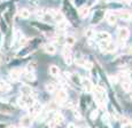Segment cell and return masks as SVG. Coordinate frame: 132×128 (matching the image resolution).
<instances>
[{
    "instance_id": "6da1fadb",
    "label": "cell",
    "mask_w": 132,
    "mask_h": 128,
    "mask_svg": "<svg viewBox=\"0 0 132 128\" xmlns=\"http://www.w3.org/2000/svg\"><path fill=\"white\" fill-rule=\"evenodd\" d=\"M117 37H118V41L120 42H125L126 40L130 38V30L128 27L121 26L117 30Z\"/></svg>"
},
{
    "instance_id": "7a4b0ae2",
    "label": "cell",
    "mask_w": 132,
    "mask_h": 128,
    "mask_svg": "<svg viewBox=\"0 0 132 128\" xmlns=\"http://www.w3.org/2000/svg\"><path fill=\"white\" fill-rule=\"evenodd\" d=\"M62 54H63V58H64L67 65H71L72 62H73V57H72L71 51H70V47L65 45V46L63 47V49H62Z\"/></svg>"
},
{
    "instance_id": "3957f363",
    "label": "cell",
    "mask_w": 132,
    "mask_h": 128,
    "mask_svg": "<svg viewBox=\"0 0 132 128\" xmlns=\"http://www.w3.org/2000/svg\"><path fill=\"white\" fill-rule=\"evenodd\" d=\"M67 100H68V94L65 92V89H60L57 92H55V102L57 104H62Z\"/></svg>"
},
{
    "instance_id": "277c9868",
    "label": "cell",
    "mask_w": 132,
    "mask_h": 128,
    "mask_svg": "<svg viewBox=\"0 0 132 128\" xmlns=\"http://www.w3.org/2000/svg\"><path fill=\"white\" fill-rule=\"evenodd\" d=\"M43 110V105L40 104L39 102H35L31 106H29V114L30 115H34V117H37L38 114L40 113V111Z\"/></svg>"
},
{
    "instance_id": "5b68a950",
    "label": "cell",
    "mask_w": 132,
    "mask_h": 128,
    "mask_svg": "<svg viewBox=\"0 0 132 128\" xmlns=\"http://www.w3.org/2000/svg\"><path fill=\"white\" fill-rule=\"evenodd\" d=\"M100 48L102 49L103 52H106V53H113V52L116 51L117 46H116L115 44H113L111 41H109V42H100Z\"/></svg>"
},
{
    "instance_id": "8992f818",
    "label": "cell",
    "mask_w": 132,
    "mask_h": 128,
    "mask_svg": "<svg viewBox=\"0 0 132 128\" xmlns=\"http://www.w3.org/2000/svg\"><path fill=\"white\" fill-rule=\"evenodd\" d=\"M32 117L30 114H27V115H23L21 117L20 119V125H21L23 128H30L32 126Z\"/></svg>"
},
{
    "instance_id": "52a82bcc",
    "label": "cell",
    "mask_w": 132,
    "mask_h": 128,
    "mask_svg": "<svg viewBox=\"0 0 132 128\" xmlns=\"http://www.w3.org/2000/svg\"><path fill=\"white\" fill-rule=\"evenodd\" d=\"M95 36H96V39H98L99 42H109L111 40L110 33H108L107 31H101V32H99V33H96Z\"/></svg>"
},
{
    "instance_id": "ba28073f",
    "label": "cell",
    "mask_w": 132,
    "mask_h": 128,
    "mask_svg": "<svg viewBox=\"0 0 132 128\" xmlns=\"http://www.w3.org/2000/svg\"><path fill=\"white\" fill-rule=\"evenodd\" d=\"M50 15L52 16V18L54 19V21L57 22V23H60V22H62L63 19H64V16H63V14L61 13V11H59V9H51Z\"/></svg>"
},
{
    "instance_id": "9c48e42d",
    "label": "cell",
    "mask_w": 132,
    "mask_h": 128,
    "mask_svg": "<svg viewBox=\"0 0 132 128\" xmlns=\"http://www.w3.org/2000/svg\"><path fill=\"white\" fill-rule=\"evenodd\" d=\"M80 85H82L83 89H84L86 93H92V90H93V85H92V82H91V80L88 79V78H83V79H82V82H80Z\"/></svg>"
},
{
    "instance_id": "30bf717a",
    "label": "cell",
    "mask_w": 132,
    "mask_h": 128,
    "mask_svg": "<svg viewBox=\"0 0 132 128\" xmlns=\"http://www.w3.org/2000/svg\"><path fill=\"white\" fill-rule=\"evenodd\" d=\"M116 15V17H120L121 19H124V21H130L132 19V14L129 13V12H125V11H120L117 13H114Z\"/></svg>"
},
{
    "instance_id": "8fae6325",
    "label": "cell",
    "mask_w": 132,
    "mask_h": 128,
    "mask_svg": "<svg viewBox=\"0 0 132 128\" xmlns=\"http://www.w3.org/2000/svg\"><path fill=\"white\" fill-rule=\"evenodd\" d=\"M22 76V70L21 69H13L11 72H9V78L13 80V81H17V80L21 78Z\"/></svg>"
},
{
    "instance_id": "7c38bea8",
    "label": "cell",
    "mask_w": 132,
    "mask_h": 128,
    "mask_svg": "<svg viewBox=\"0 0 132 128\" xmlns=\"http://www.w3.org/2000/svg\"><path fill=\"white\" fill-rule=\"evenodd\" d=\"M88 14H90V8H88L87 6H82L78 9V15H79V17L82 19L86 18V17L88 16Z\"/></svg>"
},
{
    "instance_id": "4fadbf2b",
    "label": "cell",
    "mask_w": 132,
    "mask_h": 128,
    "mask_svg": "<svg viewBox=\"0 0 132 128\" xmlns=\"http://www.w3.org/2000/svg\"><path fill=\"white\" fill-rule=\"evenodd\" d=\"M21 93L23 96H30V95L34 94V89H32V87L29 86V85H23V86L21 87Z\"/></svg>"
},
{
    "instance_id": "5bb4252c",
    "label": "cell",
    "mask_w": 132,
    "mask_h": 128,
    "mask_svg": "<svg viewBox=\"0 0 132 128\" xmlns=\"http://www.w3.org/2000/svg\"><path fill=\"white\" fill-rule=\"evenodd\" d=\"M106 21L109 25H115L116 22H117V17L114 13H108L106 15Z\"/></svg>"
},
{
    "instance_id": "9a60e30c",
    "label": "cell",
    "mask_w": 132,
    "mask_h": 128,
    "mask_svg": "<svg viewBox=\"0 0 132 128\" xmlns=\"http://www.w3.org/2000/svg\"><path fill=\"white\" fill-rule=\"evenodd\" d=\"M44 51L48 55H54L55 53H56V47H55L53 44H47V45H45Z\"/></svg>"
},
{
    "instance_id": "2e32d148",
    "label": "cell",
    "mask_w": 132,
    "mask_h": 128,
    "mask_svg": "<svg viewBox=\"0 0 132 128\" xmlns=\"http://www.w3.org/2000/svg\"><path fill=\"white\" fill-rule=\"evenodd\" d=\"M48 72H50V74L52 77H57L60 74V67L57 66V65H51L50 67H48Z\"/></svg>"
},
{
    "instance_id": "e0dca14e",
    "label": "cell",
    "mask_w": 132,
    "mask_h": 128,
    "mask_svg": "<svg viewBox=\"0 0 132 128\" xmlns=\"http://www.w3.org/2000/svg\"><path fill=\"white\" fill-rule=\"evenodd\" d=\"M11 89H12V86L8 84V82L0 81V92L7 93V92H11Z\"/></svg>"
},
{
    "instance_id": "ac0fdd59",
    "label": "cell",
    "mask_w": 132,
    "mask_h": 128,
    "mask_svg": "<svg viewBox=\"0 0 132 128\" xmlns=\"http://www.w3.org/2000/svg\"><path fill=\"white\" fill-rule=\"evenodd\" d=\"M122 87H123V89L125 90V92H131L132 89V82L130 79H125L123 80V82H122Z\"/></svg>"
},
{
    "instance_id": "d6986e66",
    "label": "cell",
    "mask_w": 132,
    "mask_h": 128,
    "mask_svg": "<svg viewBox=\"0 0 132 128\" xmlns=\"http://www.w3.org/2000/svg\"><path fill=\"white\" fill-rule=\"evenodd\" d=\"M53 120H54V122L57 125V126H59V125H61L63 121H64V117H63V114H61L60 112H56V113L54 114Z\"/></svg>"
},
{
    "instance_id": "ffe728a7",
    "label": "cell",
    "mask_w": 132,
    "mask_h": 128,
    "mask_svg": "<svg viewBox=\"0 0 132 128\" xmlns=\"http://www.w3.org/2000/svg\"><path fill=\"white\" fill-rule=\"evenodd\" d=\"M45 89H46V92L50 93V94H53V93L56 92V87H55V85L53 84V82H47V84L45 85Z\"/></svg>"
},
{
    "instance_id": "44dd1931",
    "label": "cell",
    "mask_w": 132,
    "mask_h": 128,
    "mask_svg": "<svg viewBox=\"0 0 132 128\" xmlns=\"http://www.w3.org/2000/svg\"><path fill=\"white\" fill-rule=\"evenodd\" d=\"M24 78L28 81H34V80H36V74H35L34 71H25Z\"/></svg>"
},
{
    "instance_id": "7402d4cb",
    "label": "cell",
    "mask_w": 132,
    "mask_h": 128,
    "mask_svg": "<svg viewBox=\"0 0 132 128\" xmlns=\"http://www.w3.org/2000/svg\"><path fill=\"white\" fill-rule=\"evenodd\" d=\"M20 17L21 18H23V19H28L30 17V12H29V9H27V8H22L21 11H20Z\"/></svg>"
},
{
    "instance_id": "603a6c76",
    "label": "cell",
    "mask_w": 132,
    "mask_h": 128,
    "mask_svg": "<svg viewBox=\"0 0 132 128\" xmlns=\"http://www.w3.org/2000/svg\"><path fill=\"white\" fill-rule=\"evenodd\" d=\"M95 31L94 29H92V27H87V29L85 30V37H87L88 39H92L95 37Z\"/></svg>"
},
{
    "instance_id": "cb8c5ba5",
    "label": "cell",
    "mask_w": 132,
    "mask_h": 128,
    "mask_svg": "<svg viewBox=\"0 0 132 128\" xmlns=\"http://www.w3.org/2000/svg\"><path fill=\"white\" fill-rule=\"evenodd\" d=\"M75 42H76V39H75V37H72V36H68V37H65V45L67 46H72V45H75Z\"/></svg>"
},
{
    "instance_id": "d4e9b609",
    "label": "cell",
    "mask_w": 132,
    "mask_h": 128,
    "mask_svg": "<svg viewBox=\"0 0 132 128\" xmlns=\"http://www.w3.org/2000/svg\"><path fill=\"white\" fill-rule=\"evenodd\" d=\"M17 104L20 107H27V103H25V96H20L17 99Z\"/></svg>"
},
{
    "instance_id": "484cf974",
    "label": "cell",
    "mask_w": 132,
    "mask_h": 128,
    "mask_svg": "<svg viewBox=\"0 0 132 128\" xmlns=\"http://www.w3.org/2000/svg\"><path fill=\"white\" fill-rule=\"evenodd\" d=\"M68 26H69V23H68L65 19H63L62 22H60V23H59V29L61 30V31H64Z\"/></svg>"
},
{
    "instance_id": "4316f807",
    "label": "cell",
    "mask_w": 132,
    "mask_h": 128,
    "mask_svg": "<svg viewBox=\"0 0 132 128\" xmlns=\"http://www.w3.org/2000/svg\"><path fill=\"white\" fill-rule=\"evenodd\" d=\"M70 80H72L75 84L77 85H80V82H82V79L79 78V76H77V74H73V76H70Z\"/></svg>"
},
{
    "instance_id": "83f0119b",
    "label": "cell",
    "mask_w": 132,
    "mask_h": 128,
    "mask_svg": "<svg viewBox=\"0 0 132 128\" xmlns=\"http://www.w3.org/2000/svg\"><path fill=\"white\" fill-rule=\"evenodd\" d=\"M98 114H99V111H98V110H93V111L91 112V115H90L91 119H92V120H95L96 118H98Z\"/></svg>"
},
{
    "instance_id": "f1b7e54d",
    "label": "cell",
    "mask_w": 132,
    "mask_h": 128,
    "mask_svg": "<svg viewBox=\"0 0 132 128\" xmlns=\"http://www.w3.org/2000/svg\"><path fill=\"white\" fill-rule=\"evenodd\" d=\"M109 119H110V115H109V113H105L103 114V117H102V121L105 122H107V124H109Z\"/></svg>"
},
{
    "instance_id": "f546056e",
    "label": "cell",
    "mask_w": 132,
    "mask_h": 128,
    "mask_svg": "<svg viewBox=\"0 0 132 128\" xmlns=\"http://www.w3.org/2000/svg\"><path fill=\"white\" fill-rule=\"evenodd\" d=\"M73 114H75V117L77 118L78 120H79V119H82V115H80V113H79V112H78V110L73 109Z\"/></svg>"
},
{
    "instance_id": "4dcf8cb0",
    "label": "cell",
    "mask_w": 132,
    "mask_h": 128,
    "mask_svg": "<svg viewBox=\"0 0 132 128\" xmlns=\"http://www.w3.org/2000/svg\"><path fill=\"white\" fill-rule=\"evenodd\" d=\"M56 126H57V125L54 122V120H52V121L48 122V127H50V128H56Z\"/></svg>"
},
{
    "instance_id": "1f68e13d",
    "label": "cell",
    "mask_w": 132,
    "mask_h": 128,
    "mask_svg": "<svg viewBox=\"0 0 132 128\" xmlns=\"http://www.w3.org/2000/svg\"><path fill=\"white\" fill-rule=\"evenodd\" d=\"M128 54L129 55H132V45L130 47H129V49H128Z\"/></svg>"
},
{
    "instance_id": "d6a6232c",
    "label": "cell",
    "mask_w": 132,
    "mask_h": 128,
    "mask_svg": "<svg viewBox=\"0 0 132 128\" xmlns=\"http://www.w3.org/2000/svg\"><path fill=\"white\" fill-rule=\"evenodd\" d=\"M68 128H76V126L73 124H69L68 125Z\"/></svg>"
},
{
    "instance_id": "836d02e7",
    "label": "cell",
    "mask_w": 132,
    "mask_h": 128,
    "mask_svg": "<svg viewBox=\"0 0 132 128\" xmlns=\"http://www.w3.org/2000/svg\"><path fill=\"white\" fill-rule=\"evenodd\" d=\"M122 128H131V125H125V126H123V127H122Z\"/></svg>"
},
{
    "instance_id": "e575fe53",
    "label": "cell",
    "mask_w": 132,
    "mask_h": 128,
    "mask_svg": "<svg viewBox=\"0 0 132 128\" xmlns=\"http://www.w3.org/2000/svg\"><path fill=\"white\" fill-rule=\"evenodd\" d=\"M8 128H17V126H15V125H11V126H8Z\"/></svg>"
},
{
    "instance_id": "d590c367",
    "label": "cell",
    "mask_w": 132,
    "mask_h": 128,
    "mask_svg": "<svg viewBox=\"0 0 132 128\" xmlns=\"http://www.w3.org/2000/svg\"><path fill=\"white\" fill-rule=\"evenodd\" d=\"M130 100H131V101H132V93H131V94H130Z\"/></svg>"
}]
</instances>
